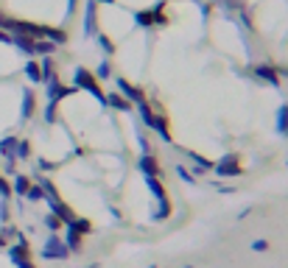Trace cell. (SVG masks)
Masks as SVG:
<instances>
[{
  "label": "cell",
  "instance_id": "4fadbf2b",
  "mask_svg": "<svg viewBox=\"0 0 288 268\" xmlns=\"http://www.w3.org/2000/svg\"><path fill=\"white\" fill-rule=\"evenodd\" d=\"M14 187H17V193H28V179L17 176V179H14Z\"/></svg>",
  "mask_w": 288,
  "mask_h": 268
},
{
  "label": "cell",
  "instance_id": "5bb4252c",
  "mask_svg": "<svg viewBox=\"0 0 288 268\" xmlns=\"http://www.w3.org/2000/svg\"><path fill=\"white\" fill-rule=\"evenodd\" d=\"M109 73H112V67H109V62H104V64H101V67H98V76H109Z\"/></svg>",
  "mask_w": 288,
  "mask_h": 268
},
{
  "label": "cell",
  "instance_id": "9c48e42d",
  "mask_svg": "<svg viewBox=\"0 0 288 268\" xmlns=\"http://www.w3.org/2000/svg\"><path fill=\"white\" fill-rule=\"evenodd\" d=\"M34 109H36V104H34V92L25 90V98H22V118H31V115H34Z\"/></svg>",
  "mask_w": 288,
  "mask_h": 268
},
{
  "label": "cell",
  "instance_id": "8fae6325",
  "mask_svg": "<svg viewBox=\"0 0 288 268\" xmlns=\"http://www.w3.org/2000/svg\"><path fill=\"white\" fill-rule=\"evenodd\" d=\"M258 76L266 78L269 84H277V73H274L272 67H263V64H260V67H258Z\"/></svg>",
  "mask_w": 288,
  "mask_h": 268
},
{
  "label": "cell",
  "instance_id": "7a4b0ae2",
  "mask_svg": "<svg viewBox=\"0 0 288 268\" xmlns=\"http://www.w3.org/2000/svg\"><path fill=\"white\" fill-rule=\"evenodd\" d=\"M140 112H143V120H146L148 126H151V129H157V132H160L162 137L168 140V137H171V134H168V120H165V118H160V115H154L146 104H140Z\"/></svg>",
  "mask_w": 288,
  "mask_h": 268
},
{
  "label": "cell",
  "instance_id": "52a82bcc",
  "mask_svg": "<svg viewBox=\"0 0 288 268\" xmlns=\"http://www.w3.org/2000/svg\"><path fill=\"white\" fill-rule=\"evenodd\" d=\"M25 73H28V78L34 81V84H42L45 81V73H42V64L39 62H28L25 64Z\"/></svg>",
  "mask_w": 288,
  "mask_h": 268
},
{
  "label": "cell",
  "instance_id": "3957f363",
  "mask_svg": "<svg viewBox=\"0 0 288 268\" xmlns=\"http://www.w3.org/2000/svg\"><path fill=\"white\" fill-rule=\"evenodd\" d=\"M115 84H118V90L123 92V98H129L132 104H143V92L137 90V87H132V84H129L126 78H118Z\"/></svg>",
  "mask_w": 288,
  "mask_h": 268
},
{
  "label": "cell",
  "instance_id": "ba28073f",
  "mask_svg": "<svg viewBox=\"0 0 288 268\" xmlns=\"http://www.w3.org/2000/svg\"><path fill=\"white\" fill-rule=\"evenodd\" d=\"M0 154L6 156V159H14L17 156V137H8V140L0 142Z\"/></svg>",
  "mask_w": 288,
  "mask_h": 268
},
{
  "label": "cell",
  "instance_id": "7c38bea8",
  "mask_svg": "<svg viewBox=\"0 0 288 268\" xmlns=\"http://www.w3.org/2000/svg\"><path fill=\"white\" fill-rule=\"evenodd\" d=\"M277 120H280V132L288 134V106H286V109H280V118H277Z\"/></svg>",
  "mask_w": 288,
  "mask_h": 268
},
{
  "label": "cell",
  "instance_id": "6da1fadb",
  "mask_svg": "<svg viewBox=\"0 0 288 268\" xmlns=\"http://www.w3.org/2000/svg\"><path fill=\"white\" fill-rule=\"evenodd\" d=\"M76 87H81V90H90L95 98H101L104 101L106 95L101 92V87H98V81H95V76H92L90 70H76Z\"/></svg>",
  "mask_w": 288,
  "mask_h": 268
},
{
  "label": "cell",
  "instance_id": "9a60e30c",
  "mask_svg": "<svg viewBox=\"0 0 288 268\" xmlns=\"http://www.w3.org/2000/svg\"><path fill=\"white\" fill-rule=\"evenodd\" d=\"M0 42H11V34H6V31H0Z\"/></svg>",
  "mask_w": 288,
  "mask_h": 268
},
{
  "label": "cell",
  "instance_id": "277c9868",
  "mask_svg": "<svg viewBox=\"0 0 288 268\" xmlns=\"http://www.w3.org/2000/svg\"><path fill=\"white\" fill-rule=\"evenodd\" d=\"M137 22L140 25H157V22H165V14H162L160 8H146L137 14Z\"/></svg>",
  "mask_w": 288,
  "mask_h": 268
},
{
  "label": "cell",
  "instance_id": "8992f818",
  "mask_svg": "<svg viewBox=\"0 0 288 268\" xmlns=\"http://www.w3.org/2000/svg\"><path fill=\"white\" fill-rule=\"evenodd\" d=\"M104 104H112L115 106V109H118V112H129V109H132V101H129V98H123V95H106V98H104Z\"/></svg>",
  "mask_w": 288,
  "mask_h": 268
},
{
  "label": "cell",
  "instance_id": "30bf717a",
  "mask_svg": "<svg viewBox=\"0 0 288 268\" xmlns=\"http://www.w3.org/2000/svg\"><path fill=\"white\" fill-rule=\"evenodd\" d=\"M140 168L143 170H146V173H148V176H151V179H154L157 176V159H154V156H143V159H140Z\"/></svg>",
  "mask_w": 288,
  "mask_h": 268
},
{
  "label": "cell",
  "instance_id": "5b68a950",
  "mask_svg": "<svg viewBox=\"0 0 288 268\" xmlns=\"http://www.w3.org/2000/svg\"><path fill=\"white\" fill-rule=\"evenodd\" d=\"M216 170L221 173V176H232V173H238V156L230 154L224 162H218V165H216Z\"/></svg>",
  "mask_w": 288,
  "mask_h": 268
}]
</instances>
